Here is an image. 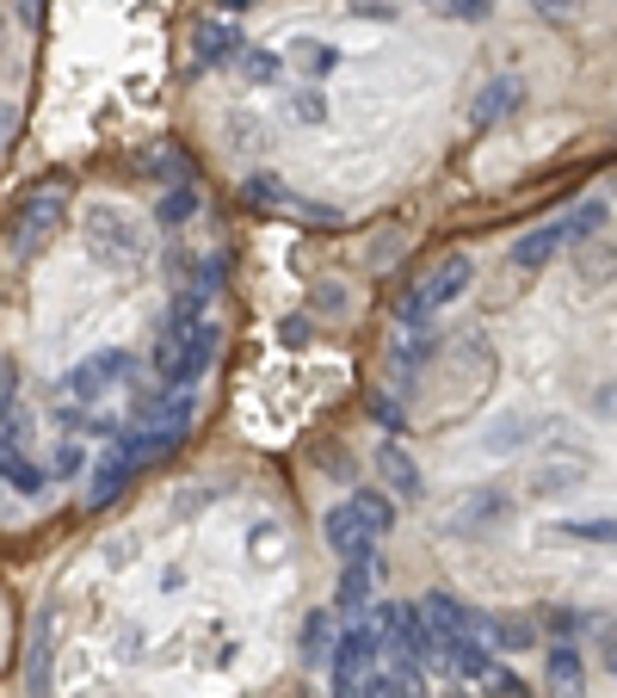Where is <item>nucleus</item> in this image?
I'll use <instances>...</instances> for the list:
<instances>
[{"label": "nucleus", "mask_w": 617, "mask_h": 698, "mask_svg": "<svg viewBox=\"0 0 617 698\" xmlns=\"http://www.w3.org/2000/svg\"><path fill=\"white\" fill-rule=\"evenodd\" d=\"M432 13L457 19V25H481V19L494 13V0H432Z\"/></svg>", "instance_id": "4"}, {"label": "nucleus", "mask_w": 617, "mask_h": 698, "mask_svg": "<svg viewBox=\"0 0 617 698\" xmlns=\"http://www.w3.org/2000/svg\"><path fill=\"white\" fill-rule=\"evenodd\" d=\"M426 7H432V0H426Z\"/></svg>", "instance_id": "8"}, {"label": "nucleus", "mask_w": 617, "mask_h": 698, "mask_svg": "<svg viewBox=\"0 0 617 698\" xmlns=\"http://www.w3.org/2000/svg\"><path fill=\"white\" fill-rule=\"evenodd\" d=\"M543 538H555V544H617V519H555Z\"/></svg>", "instance_id": "3"}, {"label": "nucleus", "mask_w": 617, "mask_h": 698, "mask_svg": "<svg viewBox=\"0 0 617 698\" xmlns=\"http://www.w3.org/2000/svg\"><path fill=\"white\" fill-rule=\"evenodd\" d=\"M0 44H7V7H0Z\"/></svg>", "instance_id": "7"}, {"label": "nucleus", "mask_w": 617, "mask_h": 698, "mask_svg": "<svg viewBox=\"0 0 617 698\" xmlns=\"http://www.w3.org/2000/svg\"><path fill=\"white\" fill-rule=\"evenodd\" d=\"M531 13L550 19V25H569V19L581 13V0H531Z\"/></svg>", "instance_id": "5"}, {"label": "nucleus", "mask_w": 617, "mask_h": 698, "mask_svg": "<svg viewBox=\"0 0 617 698\" xmlns=\"http://www.w3.org/2000/svg\"><path fill=\"white\" fill-rule=\"evenodd\" d=\"M260 0H210V13H223V19H241V13H253Z\"/></svg>", "instance_id": "6"}, {"label": "nucleus", "mask_w": 617, "mask_h": 698, "mask_svg": "<svg viewBox=\"0 0 617 698\" xmlns=\"http://www.w3.org/2000/svg\"><path fill=\"white\" fill-rule=\"evenodd\" d=\"M543 692H550V698H581L586 692V655H581V643H543Z\"/></svg>", "instance_id": "2"}, {"label": "nucleus", "mask_w": 617, "mask_h": 698, "mask_svg": "<svg viewBox=\"0 0 617 698\" xmlns=\"http://www.w3.org/2000/svg\"><path fill=\"white\" fill-rule=\"evenodd\" d=\"M524 106V80L519 75H494V80H481L476 87V99H469V130H494V125H507L512 111Z\"/></svg>", "instance_id": "1"}]
</instances>
